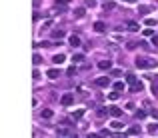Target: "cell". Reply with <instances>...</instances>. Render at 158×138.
Masks as SVG:
<instances>
[{"instance_id":"obj_7","label":"cell","mask_w":158,"mask_h":138,"mask_svg":"<svg viewBox=\"0 0 158 138\" xmlns=\"http://www.w3.org/2000/svg\"><path fill=\"white\" fill-rule=\"evenodd\" d=\"M108 112H110V116H114V118L122 116V110H120L118 106H110V108H108Z\"/></svg>"},{"instance_id":"obj_15","label":"cell","mask_w":158,"mask_h":138,"mask_svg":"<svg viewBox=\"0 0 158 138\" xmlns=\"http://www.w3.org/2000/svg\"><path fill=\"white\" fill-rule=\"evenodd\" d=\"M52 60H54V64H62V62L66 60V56H64V54H54Z\"/></svg>"},{"instance_id":"obj_29","label":"cell","mask_w":158,"mask_h":138,"mask_svg":"<svg viewBox=\"0 0 158 138\" xmlns=\"http://www.w3.org/2000/svg\"><path fill=\"white\" fill-rule=\"evenodd\" d=\"M32 62H34V64H36V66H38V64H42V56H40V54H34Z\"/></svg>"},{"instance_id":"obj_34","label":"cell","mask_w":158,"mask_h":138,"mask_svg":"<svg viewBox=\"0 0 158 138\" xmlns=\"http://www.w3.org/2000/svg\"><path fill=\"white\" fill-rule=\"evenodd\" d=\"M32 76H34V80H40V72H38V70H34Z\"/></svg>"},{"instance_id":"obj_30","label":"cell","mask_w":158,"mask_h":138,"mask_svg":"<svg viewBox=\"0 0 158 138\" xmlns=\"http://www.w3.org/2000/svg\"><path fill=\"white\" fill-rule=\"evenodd\" d=\"M124 86H126L124 82H116V84H114V90H118V92H120V90H124Z\"/></svg>"},{"instance_id":"obj_18","label":"cell","mask_w":158,"mask_h":138,"mask_svg":"<svg viewBox=\"0 0 158 138\" xmlns=\"http://www.w3.org/2000/svg\"><path fill=\"white\" fill-rule=\"evenodd\" d=\"M110 128H114V130H122V128H124V126H122V122H118V120H114L112 124H110Z\"/></svg>"},{"instance_id":"obj_40","label":"cell","mask_w":158,"mask_h":138,"mask_svg":"<svg viewBox=\"0 0 158 138\" xmlns=\"http://www.w3.org/2000/svg\"><path fill=\"white\" fill-rule=\"evenodd\" d=\"M114 138H124V136H120V134H116V136H114Z\"/></svg>"},{"instance_id":"obj_17","label":"cell","mask_w":158,"mask_h":138,"mask_svg":"<svg viewBox=\"0 0 158 138\" xmlns=\"http://www.w3.org/2000/svg\"><path fill=\"white\" fill-rule=\"evenodd\" d=\"M68 2H70V0H56V8H58V10H62Z\"/></svg>"},{"instance_id":"obj_26","label":"cell","mask_w":158,"mask_h":138,"mask_svg":"<svg viewBox=\"0 0 158 138\" xmlns=\"http://www.w3.org/2000/svg\"><path fill=\"white\" fill-rule=\"evenodd\" d=\"M72 62H84V54H74L72 56Z\"/></svg>"},{"instance_id":"obj_8","label":"cell","mask_w":158,"mask_h":138,"mask_svg":"<svg viewBox=\"0 0 158 138\" xmlns=\"http://www.w3.org/2000/svg\"><path fill=\"white\" fill-rule=\"evenodd\" d=\"M110 66H112L110 60H100V62H98V68L100 70H110Z\"/></svg>"},{"instance_id":"obj_13","label":"cell","mask_w":158,"mask_h":138,"mask_svg":"<svg viewBox=\"0 0 158 138\" xmlns=\"http://www.w3.org/2000/svg\"><path fill=\"white\" fill-rule=\"evenodd\" d=\"M40 116H42L44 120H50V118H52V110H50V108H44V110L40 112Z\"/></svg>"},{"instance_id":"obj_23","label":"cell","mask_w":158,"mask_h":138,"mask_svg":"<svg viewBox=\"0 0 158 138\" xmlns=\"http://www.w3.org/2000/svg\"><path fill=\"white\" fill-rule=\"evenodd\" d=\"M158 132V124H150L148 126V134H156Z\"/></svg>"},{"instance_id":"obj_1","label":"cell","mask_w":158,"mask_h":138,"mask_svg":"<svg viewBox=\"0 0 158 138\" xmlns=\"http://www.w3.org/2000/svg\"><path fill=\"white\" fill-rule=\"evenodd\" d=\"M136 66L142 70H148V68H156L158 62L156 60H152V58H144V56H138L136 58Z\"/></svg>"},{"instance_id":"obj_36","label":"cell","mask_w":158,"mask_h":138,"mask_svg":"<svg viewBox=\"0 0 158 138\" xmlns=\"http://www.w3.org/2000/svg\"><path fill=\"white\" fill-rule=\"evenodd\" d=\"M112 76H122V70H112Z\"/></svg>"},{"instance_id":"obj_28","label":"cell","mask_w":158,"mask_h":138,"mask_svg":"<svg viewBox=\"0 0 158 138\" xmlns=\"http://www.w3.org/2000/svg\"><path fill=\"white\" fill-rule=\"evenodd\" d=\"M84 6L86 8H94L96 6V0H84Z\"/></svg>"},{"instance_id":"obj_5","label":"cell","mask_w":158,"mask_h":138,"mask_svg":"<svg viewBox=\"0 0 158 138\" xmlns=\"http://www.w3.org/2000/svg\"><path fill=\"white\" fill-rule=\"evenodd\" d=\"M96 86H100V88L110 86V78H108V76H100V78H96Z\"/></svg>"},{"instance_id":"obj_4","label":"cell","mask_w":158,"mask_h":138,"mask_svg":"<svg viewBox=\"0 0 158 138\" xmlns=\"http://www.w3.org/2000/svg\"><path fill=\"white\" fill-rule=\"evenodd\" d=\"M60 102H62V106H72L74 104V94H64L60 98Z\"/></svg>"},{"instance_id":"obj_10","label":"cell","mask_w":158,"mask_h":138,"mask_svg":"<svg viewBox=\"0 0 158 138\" xmlns=\"http://www.w3.org/2000/svg\"><path fill=\"white\" fill-rule=\"evenodd\" d=\"M140 130H142L140 126H130V128H128V134H130V136H138Z\"/></svg>"},{"instance_id":"obj_20","label":"cell","mask_w":158,"mask_h":138,"mask_svg":"<svg viewBox=\"0 0 158 138\" xmlns=\"http://www.w3.org/2000/svg\"><path fill=\"white\" fill-rule=\"evenodd\" d=\"M136 118H138V120H144V118H146V112H144V110H136Z\"/></svg>"},{"instance_id":"obj_37","label":"cell","mask_w":158,"mask_h":138,"mask_svg":"<svg viewBox=\"0 0 158 138\" xmlns=\"http://www.w3.org/2000/svg\"><path fill=\"white\" fill-rule=\"evenodd\" d=\"M150 114L154 116V118H158V110H152V112H150Z\"/></svg>"},{"instance_id":"obj_38","label":"cell","mask_w":158,"mask_h":138,"mask_svg":"<svg viewBox=\"0 0 158 138\" xmlns=\"http://www.w3.org/2000/svg\"><path fill=\"white\" fill-rule=\"evenodd\" d=\"M86 138H100V136H98V134H88Z\"/></svg>"},{"instance_id":"obj_3","label":"cell","mask_w":158,"mask_h":138,"mask_svg":"<svg viewBox=\"0 0 158 138\" xmlns=\"http://www.w3.org/2000/svg\"><path fill=\"white\" fill-rule=\"evenodd\" d=\"M56 134H58V138H76V134H74L72 128H64V126L56 128Z\"/></svg>"},{"instance_id":"obj_27","label":"cell","mask_w":158,"mask_h":138,"mask_svg":"<svg viewBox=\"0 0 158 138\" xmlns=\"http://www.w3.org/2000/svg\"><path fill=\"white\" fill-rule=\"evenodd\" d=\"M126 26H128V28H130V30H138V22H132V20H130V22H126Z\"/></svg>"},{"instance_id":"obj_14","label":"cell","mask_w":158,"mask_h":138,"mask_svg":"<svg viewBox=\"0 0 158 138\" xmlns=\"http://www.w3.org/2000/svg\"><path fill=\"white\" fill-rule=\"evenodd\" d=\"M82 116H84V108H78V110L72 112V118H74V120H80Z\"/></svg>"},{"instance_id":"obj_2","label":"cell","mask_w":158,"mask_h":138,"mask_svg":"<svg viewBox=\"0 0 158 138\" xmlns=\"http://www.w3.org/2000/svg\"><path fill=\"white\" fill-rule=\"evenodd\" d=\"M126 82L130 84V90H132V92H140V90H142V82L136 80V76L132 74V72L126 74Z\"/></svg>"},{"instance_id":"obj_12","label":"cell","mask_w":158,"mask_h":138,"mask_svg":"<svg viewBox=\"0 0 158 138\" xmlns=\"http://www.w3.org/2000/svg\"><path fill=\"white\" fill-rule=\"evenodd\" d=\"M70 46H74V48H78V46H80V38L76 34L70 36Z\"/></svg>"},{"instance_id":"obj_11","label":"cell","mask_w":158,"mask_h":138,"mask_svg":"<svg viewBox=\"0 0 158 138\" xmlns=\"http://www.w3.org/2000/svg\"><path fill=\"white\" fill-rule=\"evenodd\" d=\"M148 12H152V6H146V4L138 6V14H148Z\"/></svg>"},{"instance_id":"obj_33","label":"cell","mask_w":158,"mask_h":138,"mask_svg":"<svg viewBox=\"0 0 158 138\" xmlns=\"http://www.w3.org/2000/svg\"><path fill=\"white\" fill-rule=\"evenodd\" d=\"M114 8V2H106V4H104V10H112Z\"/></svg>"},{"instance_id":"obj_6","label":"cell","mask_w":158,"mask_h":138,"mask_svg":"<svg viewBox=\"0 0 158 138\" xmlns=\"http://www.w3.org/2000/svg\"><path fill=\"white\" fill-rule=\"evenodd\" d=\"M46 76H48V78H52V80H56L58 76H60V70H58V68H50L48 72H46Z\"/></svg>"},{"instance_id":"obj_22","label":"cell","mask_w":158,"mask_h":138,"mask_svg":"<svg viewBox=\"0 0 158 138\" xmlns=\"http://www.w3.org/2000/svg\"><path fill=\"white\" fill-rule=\"evenodd\" d=\"M136 46H138V42H134V40H130V42H126V50H134Z\"/></svg>"},{"instance_id":"obj_32","label":"cell","mask_w":158,"mask_h":138,"mask_svg":"<svg viewBox=\"0 0 158 138\" xmlns=\"http://www.w3.org/2000/svg\"><path fill=\"white\" fill-rule=\"evenodd\" d=\"M142 34H144V36H154V30H152V28H146Z\"/></svg>"},{"instance_id":"obj_25","label":"cell","mask_w":158,"mask_h":138,"mask_svg":"<svg viewBox=\"0 0 158 138\" xmlns=\"http://www.w3.org/2000/svg\"><path fill=\"white\" fill-rule=\"evenodd\" d=\"M52 34V38H64V32L62 30H54V32H50Z\"/></svg>"},{"instance_id":"obj_39","label":"cell","mask_w":158,"mask_h":138,"mask_svg":"<svg viewBox=\"0 0 158 138\" xmlns=\"http://www.w3.org/2000/svg\"><path fill=\"white\" fill-rule=\"evenodd\" d=\"M124 2H128V4H132V2H136V0H124Z\"/></svg>"},{"instance_id":"obj_21","label":"cell","mask_w":158,"mask_h":138,"mask_svg":"<svg viewBox=\"0 0 158 138\" xmlns=\"http://www.w3.org/2000/svg\"><path fill=\"white\" fill-rule=\"evenodd\" d=\"M152 94L158 96V78H156V80H152Z\"/></svg>"},{"instance_id":"obj_9","label":"cell","mask_w":158,"mask_h":138,"mask_svg":"<svg viewBox=\"0 0 158 138\" xmlns=\"http://www.w3.org/2000/svg\"><path fill=\"white\" fill-rule=\"evenodd\" d=\"M104 30H106V24L104 22H94V32H104Z\"/></svg>"},{"instance_id":"obj_16","label":"cell","mask_w":158,"mask_h":138,"mask_svg":"<svg viewBox=\"0 0 158 138\" xmlns=\"http://www.w3.org/2000/svg\"><path fill=\"white\" fill-rule=\"evenodd\" d=\"M84 14H86V8H74V16L76 18H82Z\"/></svg>"},{"instance_id":"obj_19","label":"cell","mask_w":158,"mask_h":138,"mask_svg":"<svg viewBox=\"0 0 158 138\" xmlns=\"http://www.w3.org/2000/svg\"><path fill=\"white\" fill-rule=\"evenodd\" d=\"M108 98H110V100H118V98H120V92H118V90L110 92V94H108Z\"/></svg>"},{"instance_id":"obj_31","label":"cell","mask_w":158,"mask_h":138,"mask_svg":"<svg viewBox=\"0 0 158 138\" xmlns=\"http://www.w3.org/2000/svg\"><path fill=\"white\" fill-rule=\"evenodd\" d=\"M66 74H68V76H70V78H72V76H74V74H76V68H74V66H68V70H66Z\"/></svg>"},{"instance_id":"obj_24","label":"cell","mask_w":158,"mask_h":138,"mask_svg":"<svg viewBox=\"0 0 158 138\" xmlns=\"http://www.w3.org/2000/svg\"><path fill=\"white\" fill-rule=\"evenodd\" d=\"M144 24H146L148 28H152V26H156V20H154V18H146V20H144Z\"/></svg>"},{"instance_id":"obj_35","label":"cell","mask_w":158,"mask_h":138,"mask_svg":"<svg viewBox=\"0 0 158 138\" xmlns=\"http://www.w3.org/2000/svg\"><path fill=\"white\" fill-rule=\"evenodd\" d=\"M152 44H154V46H158V34H154V36H152Z\"/></svg>"}]
</instances>
